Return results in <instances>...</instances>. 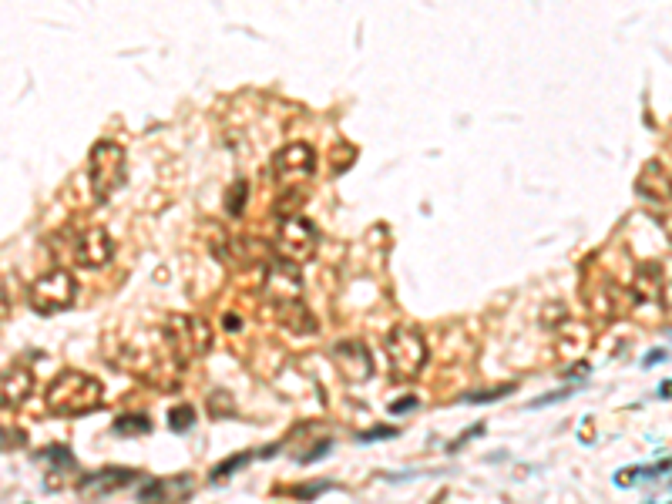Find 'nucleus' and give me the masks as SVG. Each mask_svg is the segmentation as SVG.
Returning <instances> with one entry per match:
<instances>
[{
	"label": "nucleus",
	"mask_w": 672,
	"mask_h": 504,
	"mask_svg": "<svg viewBox=\"0 0 672 504\" xmlns=\"http://www.w3.org/2000/svg\"><path fill=\"white\" fill-rule=\"evenodd\" d=\"M125 182V148L118 142H98L91 148V188L95 199H111V192Z\"/></svg>",
	"instance_id": "nucleus-3"
},
{
	"label": "nucleus",
	"mask_w": 672,
	"mask_h": 504,
	"mask_svg": "<svg viewBox=\"0 0 672 504\" xmlns=\"http://www.w3.org/2000/svg\"><path fill=\"white\" fill-rule=\"evenodd\" d=\"M138 481V471L131 467H101V471H91L78 481V491L81 498H108L121 487H128Z\"/></svg>",
	"instance_id": "nucleus-12"
},
{
	"label": "nucleus",
	"mask_w": 672,
	"mask_h": 504,
	"mask_svg": "<svg viewBox=\"0 0 672 504\" xmlns=\"http://www.w3.org/2000/svg\"><path fill=\"white\" fill-rule=\"evenodd\" d=\"M192 424H195V407L179 403V407H172V410H168V427L175 430V434H185Z\"/></svg>",
	"instance_id": "nucleus-17"
},
{
	"label": "nucleus",
	"mask_w": 672,
	"mask_h": 504,
	"mask_svg": "<svg viewBox=\"0 0 672 504\" xmlns=\"http://www.w3.org/2000/svg\"><path fill=\"white\" fill-rule=\"evenodd\" d=\"M662 360H666V353H662V350H652L646 356V367H655V363H662Z\"/></svg>",
	"instance_id": "nucleus-29"
},
{
	"label": "nucleus",
	"mask_w": 672,
	"mask_h": 504,
	"mask_svg": "<svg viewBox=\"0 0 672 504\" xmlns=\"http://www.w3.org/2000/svg\"><path fill=\"white\" fill-rule=\"evenodd\" d=\"M246 199H249V185L246 182H235L233 185V192H229V199H226V209H229V215H242V205H246Z\"/></svg>",
	"instance_id": "nucleus-22"
},
{
	"label": "nucleus",
	"mask_w": 672,
	"mask_h": 504,
	"mask_svg": "<svg viewBox=\"0 0 672 504\" xmlns=\"http://www.w3.org/2000/svg\"><path fill=\"white\" fill-rule=\"evenodd\" d=\"M397 437V427H373L366 430V434H357V440L360 444H373V440H393Z\"/></svg>",
	"instance_id": "nucleus-24"
},
{
	"label": "nucleus",
	"mask_w": 672,
	"mask_h": 504,
	"mask_svg": "<svg viewBox=\"0 0 672 504\" xmlns=\"http://www.w3.org/2000/svg\"><path fill=\"white\" fill-rule=\"evenodd\" d=\"M330 487H333L330 481H313V484H296V487H286V494H293V498H299V501H313V498L326 494Z\"/></svg>",
	"instance_id": "nucleus-21"
},
{
	"label": "nucleus",
	"mask_w": 672,
	"mask_h": 504,
	"mask_svg": "<svg viewBox=\"0 0 672 504\" xmlns=\"http://www.w3.org/2000/svg\"><path fill=\"white\" fill-rule=\"evenodd\" d=\"M635 192L646 195V199H652V202H659V205H669L672 202V182H669V175L662 172V165L649 162L646 168L639 172V178H635Z\"/></svg>",
	"instance_id": "nucleus-14"
},
{
	"label": "nucleus",
	"mask_w": 672,
	"mask_h": 504,
	"mask_svg": "<svg viewBox=\"0 0 672 504\" xmlns=\"http://www.w3.org/2000/svg\"><path fill=\"white\" fill-rule=\"evenodd\" d=\"M111 430L118 437H141V434H152V420L145 414H121V417H115Z\"/></svg>",
	"instance_id": "nucleus-16"
},
{
	"label": "nucleus",
	"mask_w": 672,
	"mask_h": 504,
	"mask_svg": "<svg viewBox=\"0 0 672 504\" xmlns=\"http://www.w3.org/2000/svg\"><path fill=\"white\" fill-rule=\"evenodd\" d=\"M165 336L172 343V350L179 353L181 360H192V356H206L212 350V329L206 320L199 316H172Z\"/></svg>",
	"instance_id": "nucleus-6"
},
{
	"label": "nucleus",
	"mask_w": 672,
	"mask_h": 504,
	"mask_svg": "<svg viewBox=\"0 0 672 504\" xmlns=\"http://www.w3.org/2000/svg\"><path fill=\"white\" fill-rule=\"evenodd\" d=\"M659 397H662V400H672V380L659 383Z\"/></svg>",
	"instance_id": "nucleus-30"
},
{
	"label": "nucleus",
	"mask_w": 672,
	"mask_h": 504,
	"mask_svg": "<svg viewBox=\"0 0 672 504\" xmlns=\"http://www.w3.org/2000/svg\"><path fill=\"white\" fill-rule=\"evenodd\" d=\"M34 390V374L24 363H10L0 370V410H14L30 397Z\"/></svg>",
	"instance_id": "nucleus-13"
},
{
	"label": "nucleus",
	"mask_w": 672,
	"mask_h": 504,
	"mask_svg": "<svg viewBox=\"0 0 672 504\" xmlns=\"http://www.w3.org/2000/svg\"><path fill=\"white\" fill-rule=\"evenodd\" d=\"M481 434H484V424H474V427H467L464 434H461V437H457V440H454V444H451V451H457V447H461V444H467V440H471V437H481Z\"/></svg>",
	"instance_id": "nucleus-26"
},
{
	"label": "nucleus",
	"mask_w": 672,
	"mask_h": 504,
	"mask_svg": "<svg viewBox=\"0 0 672 504\" xmlns=\"http://www.w3.org/2000/svg\"><path fill=\"white\" fill-rule=\"evenodd\" d=\"M414 407H420V400H417V397H400V400L390 403V414H397V417H400V414H411Z\"/></svg>",
	"instance_id": "nucleus-25"
},
{
	"label": "nucleus",
	"mask_w": 672,
	"mask_h": 504,
	"mask_svg": "<svg viewBox=\"0 0 672 504\" xmlns=\"http://www.w3.org/2000/svg\"><path fill=\"white\" fill-rule=\"evenodd\" d=\"M632 293H635V300L639 302H655L659 300V293H662V269H659L655 262L639 266V273H635V279H632Z\"/></svg>",
	"instance_id": "nucleus-15"
},
{
	"label": "nucleus",
	"mask_w": 672,
	"mask_h": 504,
	"mask_svg": "<svg viewBox=\"0 0 672 504\" xmlns=\"http://www.w3.org/2000/svg\"><path fill=\"white\" fill-rule=\"evenodd\" d=\"M104 387L98 377L84 374V370H61L48 387V407L61 417H78V414H91L101 407Z\"/></svg>",
	"instance_id": "nucleus-1"
},
{
	"label": "nucleus",
	"mask_w": 672,
	"mask_h": 504,
	"mask_svg": "<svg viewBox=\"0 0 672 504\" xmlns=\"http://www.w3.org/2000/svg\"><path fill=\"white\" fill-rule=\"evenodd\" d=\"M75 276L71 273H64V269H54L48 276L34 279L30 282V293H27V300L34 306V313H41V316H54V313H61V309H68L71 302H75Z\"/></svg>",
	"instance_id": "nucleus-5"
},
{
	"label": "nucleus",
	"mask_w": 672,
	"mask_h": 504,
	"mask_svg": "<svg viewBox=\"0 0 672 504\" xmlns=\"http://www.w3.org/2000/svg\"><path fill=\"white\" fill-rule=\"evenodd\" d=\"M115 259V239L104 232L101 226L88 229L75 239V262L78 266H88V269H101Z\"/></svg>",
	"instance_id": "nucleus-10"
},
{
	"label": "nucleus",
	"mask_w": 672,
	"mask_h": 504,
	"mask_svg": "<svg viewBox=\"0 0 672 504\" xmlns=\"http://www.w3.org/2000/svg\"><path fill=\"white\" fill-rule=\"evenodd\" d=\"M508 394H515V383L491 387V390H474V394H464L461 400H464V403H491V400H501V397H508Z\"/></svg>",
	"instance_id": "nucleus-20"
},
{
	"label": "nucleus",
	"mask_w": 672,
	"mask_h": 504,
	"mask_svg": "<svg viewBox=\"0 0 672 504\" xmlns=\"http://www.w3.org/2000/svg\"><path fill=\"white\" fill-rule=\"evenodd\" d=\"M571 390H558V394H544V397H538V400L531 403V407H544V403H555V400H565Z\"/></svg>",
	"instance_id": "nucleus-27"
},
{
	"label": "nucleus",
	"mask_w": 672,
	"mask_h": 504,
	"mask_svg": "<svg viewBox=\"0 0 672 504\" xmlns=\"http://www.w3.org/2000/svg\"><path fill=\"white\" fill-rule=\"evenodd\" d=\"M313 172H316V151L306 142H293L283 151H276V158H273V175L286 192H303V185L313 178Z\"/></svg>",
	"instance_id": "nucleus-4"
},
{
	"label": "nucleus",
	"mask_w": 672,
	"mask_h": 504,
	"mask_svg": "<svg viewBox=\"0 0 672 504\" xmlns=\"http://www.w3.org/2000/svg\"><path fill=\"white\" fill-rule=\"evenodd\" d=\"M222 327L229 329V333H239V329H242V327H239V316H235V313H233V316H229V313L222 316Z\"/></svg>",
	"instance_id": "nucleus-28"
},
{
	"label": "nucleus",
	"mask_w": 672,
	"mask_h": 504,
	"mask_svg": "<svg viewBox=\"0 0 672 504\" xmlns=\"http://www.w3.org/2000/svg\"><path fill=\"white\" fill-rule=\"evenodd\" d=\"M266 300L276 302L279 309H289L299 302V276L293 269V262H273L266 266Z\"/></svg>",
	"instance_id": "nucleus-11"
},
{
	"label": "nucleus",
	"mask_w": 672,
	"mask_h": 504,
	"mask_svg": "<svg viewBox=\"0 0 672 504\" xmlns=\"http://www.w3.org/2000/svg\"><path fill=\"white\" fill-rule=\"evenodd\" d=\"M27 434L17 427H0V451H14V447H24Z\"/></svg>",
	"instance_id": "nucleus-23"
},
{
	"label": "nucleus",
	"mask_w": 672,
	"mask_h": 504,
	"mask_svg": "<svg viewBox=\"0 0 672 504\" xmlns=\"http://www.w3.org/2000/svg\"><path fill=\"white\" fill-rule=\"evenodd\" d=\"M427 340L414 327H397L387 336V363L397 380H414L427 367Z\"/></svg>",
	"instance_id": "nucleus-2"
},
{
	"label": "nucleus",
	"mask_w": 672,
	"mask_h": 504,
	"mask_svg": "<svg viewBox=\"0 0 672 504\" xmlns=\"http://www.w3.org/2000/svg\"><path fill=\"white\" fill-rule=\"evenodd\" d=\"M276 249L286 262H306L313 252H316V229L310 219L303 215H286L279 222V235H276Z\"/></svg>",
	"instance_id": "nucleus-7"
},
{
	"label": "nucleus",
	"mask_w": 672,
	"mask_h": 504,
	"mask_svg": "<svg viewBox=\"0 0 672 504\" xmlns=\"http://www.w3.org/2000/svg\"><path fill=\"white\" fill-rule=\"evenodd\" d=\"M333 363L346 383H366L373 374V356L363 340H339L333 347Z\"/></svg>",
	"instance_id": "nucleus-8"
},
{
	"label": "nucleus",
	"mask_w": 672,
	"mask_h": 504,
	"mask_svg": "<svg viewBox=\"0 0 672 504\" xmlns=\"http://www.w3.org/2000/svg\"><path fill=\"white\" fill-rule=\"evenodd\" d=\"M37 461H48L51 467H61V471L75 467V454L68 451V447H61V444H54V447H44V451L37 454Z\"/></svg>",
	"instance_id": "nucleus-18"
},
{
	"label": "nucleus",
	"mask_w": 672,
	"mask_h": 504,
	"mask_svg": "<svg viewBox=\"0 0 672 504\" xmlns=\"http://www.w3.org/2000/svg\"><path fill=\"white\" fill-rule=\"evenodd\" d=\"M192 491H195V478L192 474H168V478L148 481L138 491V501L141 504H181L192 498Z\"/></svg>",
	"instance_id": "nucleus-9"
},
{
	"label": "nucleus",
	"mask_w": 672,
	"mask_h": 504,
	"mask_svg": "<svg viewBox=\"0 0 672 504\" xmlns=\"http://www.w3.org/2000/svg\"><path fill=\"white\" fill-rule=\"evenodd\" d=\"M253 457H259V454L242 451V454H235V457H229V461H222V464L212 471V481H222V478H229V474H235V471H239V467H246Z\"/></svg>",
	"instance_id": "nucleus-19"
}]
</instances>
